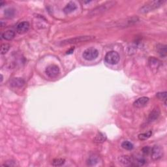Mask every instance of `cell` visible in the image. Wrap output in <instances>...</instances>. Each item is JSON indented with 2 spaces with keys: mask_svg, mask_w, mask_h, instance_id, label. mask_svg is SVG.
Segmentation results:
<instances>
[{
  "mask_svg": "<svg viewBox=\"0 0 167 167\" xmlns=\"http://www.w3.org/2000/svg\"><path fill=\"white\" fill-rule=\"evenodd\" d=\"M115 4H116V2L112 1L105 2L104 3L99 5V6L97 7L92 10H91L88 14V17H93L98 15H101L103 13L106 12L108 10L110 9L114 5H115Z\"/></svg>",
  "mask_w": 167,
  "mask_h": 167,
  "instance_id": "obj_1",
  "label": "cell"
},
{
  "mask_svg": "<svg viewBox=\"0 0 167 167\" xmlns=\"http://www.w3.org/2000/svg\"><path fill=\"white\" fill-rule=\"evenodd\" d=\"M165 1L164 0H155V1H150L141 7L139 9V12L141 13H147L153 11L163 5Z\"/></svg>",
  "mask_w": 167,
  "mask_h": 167,
  "instance_id": "obj_2",
  "label": "cell"
},
{
  "mask_svg": "<svg viewBox=\"0 0 167 167\" xmlns=\"http://www.w3.org/2000/svg\"><path fill=\"white\" fill-rule=\"evenodd\" d=\"M94 37L93 36H80L77 37L71 38L67 39V40L63 41L61 42L60 44L61 45H65V44H75L78 43H82V42H86L88 41H90L93 39Z\"/></svg>",
  "mask_w": 167,
  "mask_h": 167,
  "instance_id": "obj_3",
  "label": "cell"
},
{
  "mask_svg": "<svg viewBox=\"0 0 167 167\" xmlns=\"http://www.w3.org/2000/svg\"><path fill=\"white\" fill-rule=\"evenodd\" d=\"M119 55L116 51H110L107 52L104 60L106 63L110 65H116L119 61Z\"/></svg>",
  "mask_w": 167,
  "mask_h": 167,
  "instance_id": "obj_4",
  "label": "cell"
},
{
  "mask_svg": "<svg viewBox=\"0 0 167 167\" xmlns=\"http://www.w3.org/2000/svg\"><path fill=\"white\" fill-rule=\"evenodd\" d=\"M99 56V51L95 48H89L83 52L82 56L87 61H92Z\"/></svg>",
  "mask_w": 167,
  "mask_h": 167,
  "instance_id": "obj_5",
  "label": "cell"
},
{
  "mask_svg": "<svg viewBox=\"0 0 167 167\" xmlns=\"http://www.w3.org/2000/svg\"><path fill=\"white\" fill-rule=\"evenodd\" d=\"M151 157L154 161H157L163 157V149L160 146H154L151 150Z\"/></svg>",
  "mask_w": 167,
  "mask_h": 167,
  "instance_id": "obj_6",
  "label": "cell"
},
{
  "mask_svg": "<svg viewBox=\"0 0 167 167\" xmlns=\"http://www.w3.org/2000/svg\"><path fill=\"white\" fill-rule=\"evenodd\" d=\"M60 70L59 67L56 65H50L47 67L45 69V72L48 77L50 78H55L57 77V75L59 74Z\"/></svg>",
  "mask_w": 167,
  "mask_h": 167,
  "instance_id": "obj_7",
  "label": "cell"
},
{
  "mask_svg": "<svg viewBox=\"0 0 167 167\" xmlns=\"http://www.w3.org/2000/svg\"><path fill=\"white\" fill-rule=\"evenodd\" d=\"M149 101H150V99L147 97H142L138 98L134 102L133 106H134V107H135V108H143V107H144L147 105L148 103H149Z\"/></svg>",
  "mask_w": 167,
  "mask_h": 167,
  "instance_id": "obj_8",
  "label": "cell"
},
{
  "mask_svg": "<svg viewBox=\"0 0 167 167\" xmlns=\"http://www.w3.org/2000/svg\"><path fill=\"white\" fill-rule=\"evenodd\" d=\"M30 29V23L28 22H20L17 26V31L19 34H23L28 32Z\"/></svg>",
  "mask_w": 167,
  "mask_h": 167,
  "instance_id": "obj_9",
  "label": "cell"
},
{
  "mask_svg": "<svg viewBox=\"0 0 167 167\" xmlns=\"http://www.w3.org/2000/svg\"><path fill=\"white\" fill-rule=\"evenodd\" d=\"M160 114H161V112L159 108H154L153 110L150 112V114H149L148 121L149 123H151L154 121H155L156 119H157L159 116H160Z\"/></svg>",
  "mask_w": 167,
  "mask_h": 167,
  "instance_id": "obj_10",
  "label": "cell"
},
{
  "mask_svg": "<svg viewBox=\"0 0 167 167\" xmlns=\"http://www.w3.org/2000/svg\"><path fill=\"white\" fill-rule=\"evenodd\" d=\"M24 84L25 81L22 78H14L10 82V85L13 88H21Z\"/></svg>",
  "mask_w": 167,
  "mask_h": 167,
  "instance_id": "obj_11",
  "label": "cell"
},
{
  "mask_svg": "<svg viewBox=\"0 0 167 167\" xmlns=\"http://www.w3.org/2000/svg\"><path fill=\"white\" fill-rule=\"evenodd\" d=\"M77 9V5H76L75 2L70 1L69 3L66 5V6L64 7L63 12L65 14H70L72 12H74L75 10Z\"/></svg>",
  "mask_w": 167,
  "mask_h": 167,
  "instance_id": "obj_12",
  "label": "cell"
},
{
  "mask_svg": "<svg viewBox=\"0 0 167 167\" xmlns=\"http://www.w3.org/2000/svg\"><path fill=\"white\" fill-rule=\"evenodd\" d=\"M156 50L157 53L160 55L161 57H165L166 56L167 50L166 45H164V44H158L157 45Z\"/></svg>",
  "mask_w": 167,
  "mask_h": 167,
  "instance_id": "obj_13",
  "label": "cell"
},
{
  "mask_svg": "<svg viewBox=\"0 0 167 167\" xmlns=\"http://www.w3.org/2000/svg\"><path fill=\"white\" fill-rule=\"evenodd\" d=\"M106 140V136L103 132H98L97 135L94 138L93 142L97 144H101L105 142Z\"/></svg>",
  "mask_w": 167,
  "mask_h": 167,
  "instance_id": "obj_14",
  "label": "cell"
},
{
  "mask_svg": "<svg viewBox=\"0 0 167 167\" xmlns=\"http://www.w3.org/2000/svg\"><path fill=\"white\" fill-rule=\"evenodd\" d=\"M15 33L12 30H7L2 34V38L7 41H10L14 37Z\"/></svg>",
  "mask_w": 167,
  "mask_h": 167,
  "instance_id": "obj_15",
  "label": "cell"
},
{
  "mask_svg": "<svg viewBox=\"0 0 167 167\" xmlns=\"http://www.w3.org/2000/svg\"><path fill=\"white\" fill-rule=\"evenodd\" d=\"M149 64L150 66L152 69H156V68H159V67L161 65V62L157 59L155 58V57H151L149 59Z\"/></svg>",
  "mask_w": 167,
  "mask_h": 167,
  "instance_id": "obj_16",
  "label": "cell"
},
{
  "mask_svg": "<svg viewBox=\"0 0 167 167\" xmlns=\"http://www.w3.org/2000/svg\"><path fill=\"white\" fill-rule=\"evenodd\" d=\"M119 163H122L124 165H129V164H131L132 163V159L129 156L127 155L120 157L119 158Z\"/></svg>",
  "mask_w": 167,
  "mask_h": 167,
  "instance_id": "obj_17",
  "label": "cell"
},
{
  "mask_svg": "<svg viewBox=\"0 0 167 167\" xmlns=\"http://www.w3.org/2000/svg\"><path fill=\"white\" fill-rule=\"evenodd\" d=\"M146 159L144 157H138L135 161H132L133 163L132 165L134 166H142L146 163Z\"/></svg>",
  "mask_w": 167,
  "mask_h": 167,
  "instance_id": "obj_18",
  "label": "cell"
},
{
  "mask_svg": "<svg viewBox=\"0 0 167 167\" xmlns=\"http://www.w3.org/2000/svg\"><path fill=\"white\" fill-rule=\"evenodd\" d=\"M151 135H152V131L149 130L148 132L142 133V134L138 135V139L140 140H146L148 139L149 138H150Z\"/></svg>",
  "mask_w": 167,
  "mask_h": 167,
  "instance_id": "obj_19",
  "label": "cell"
},
{
  "mask_svg": "<svg viewBox=\"0 0 167 167\" xmlns=\"http://www.w3.org/2000/svg\"><path fill=\"white\" fill-rule=\"evenodd\" d=\"M121 147L126 150H132L134 146L129 141H124L121 144Z\"/></svg>",
  "mask_w": 167,
  "mask_h": 167,
  "instance_id": "obj_20",
  "label": "cell"
},
{
  "mask_svg": "<svg viewBox=\"0 0 167 167\" xmlns=\"http://www.w3.org/2000/svg\"><path fill=\"white\" fill-rule=\"evenodd\" d=\"M4 14L7 18H12L15 14V10L12 8H9L5 10Z\"/></svg>",
  "mask_w": 167,
  "mask_h": 167,
  "instance_id": "obj_21",
  "label": "cell"
},
{
  "mask_svg": "<svg viewBox=\"0 0 167 167\" xmlns=\"http://www.w3.org/2000/svg\"><path fill=\"white\" fill-rule=\"evenodd\" d=\"M65 160L64 159H56L52 162V165L55 166H61L65 163Z\"/></svg>",
  "mask_w": 167,
  "mask_h": 167,
  "instance_id": "obj_22",
  "label": "cell"
},
{
  "mask_svg": "<svg viewBox=\"0 0 167 167\" xmlns=\"http://www.w3.org/2000/svg\"><path fill=\"white\" fill-rule=\"evenodd\" d=\"M166 91H164V92H159L157 93L156 96L160 99V100L164 101V104H166Z\"/></svg>",
  "mask_w": 167,
  "mask_h": 167,
  "instance_id": "obj_23",
  "label": "cell"
},
{
  "mask_svg": "<svg viewBox=\"0 0 167 167\" xmlns=\"http://www.w3.org/2000/svg\"><path fill=\"white\" fill-rule=\"evenodd\" d=\"M98 162V158L95 156H91L90 158L88 159V165L93 166L95 165V164Z\"/></svg>",
  "mask_w": 167,
  "mask_h": 167,
  "instance_id": "obj_24",
  "label": "cell"
},
{
  "mask_svg": "<svg viewBox=\"0 0 167 167\" xmlns=\"http://www.w3.org/2000/svg\"><path fill=\"white\" fill-rule=\"evenodd\" d=\"M10 48V45L9 44H3L1 46V54L4 55L7 54V52L9 51Z\"/></svg>",
  "mask_w": 167,
  "mask_h": 167,
  "instance_id": "obj_25",
  "label": "cell"
},
{
  "mask_svg": "<svg viewBox=\"0 0 167 167\" xmlns=\"http://www.w3.org/2000/svg\"><path fill=\"white\" fill-rule=\"evenodd\" d=\"M151 150V148L149 147V146H146V147L142 148V152L143 153L148 155V154H150Z\"/></svg>",
  "mask_w": 167,
  "mask_h": 167,
  "instance_id": "obj_26",
  "label": "cell"
},
{
  "mask_svg": "<svg viewBox=\"0 0 167 167\" xmlns=\"http://www.w3.org/2000/svg\"><path fill=\"white\" fill-rule=\"evenodd\" d=\"M17 165L16 163L14 161H7L6 163H5L3 164V166H14Z\"/></svg>",
  "mask_w": 167,
  "mask_h": 167,
  "instance_id": "obj_27",
  "label": "cell"
},
{
  "mask_svg": "<svg viewBox=\"0 0 167 167\" xmlns=\"http://www.w3.org/2000/svg\"><path fill=\"white\" fill-rule=\"evenodd\" d=\"M73 50H74V48H71L70 49L69 51L67 52V54H72L73 52Z\"/></svg>",
  "mask_w": 167,
  "mask_h": 167,
  "instance_id": "obj_28",
  "label": "cell"
},
{
  "mask_svg": "<svg viewBox=\"0 0 167 167\" xmlns=\"http://www.w3.org/2000/svg\"><path fill=\"white\" fill-rule=\"evenodd\" d=\"M4 3H5V2H4V1H1V3H0V5H1V7H3V6Z\"/></svg>",
  "mask_w": 167,
  "mask_h": 167,
  "instance_id": "obj_29",
  "label": "cell"
}]
</instances>
